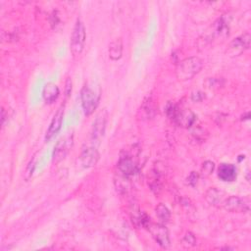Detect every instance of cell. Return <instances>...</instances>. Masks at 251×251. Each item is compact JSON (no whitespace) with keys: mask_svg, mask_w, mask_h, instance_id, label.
<instances>
[{"mask_svg":"<svg viewBox=\"0 0 251 251\" xmlns=\"http://www.w3.org/2000/svg\"><path fill=\"white\" fill-rule=\"evenodd\" d=\"M205 97V95L201 92V91H194L192 94H191V99L195 102H199L201 100H203V98Z\"/></svg>","mask_w":251,"mask_h":251,"instance_id":"cell-23","label":"cell"},{"mask_svg":"<svg viewBox=\"0 0 251 251\" xmlns=\"http://www.w3.org/2000/svg\"><path fill=\"white\" fill-rule=\"evenodd\" d=\"M249 46H250V34L248 32H245L240 36L234 38L229 43L226 52L229 54V56H238L244 50L248 49Z\"/></svg>","mask_w":251,"mask_h":251,"instance_id":"cell-10","label":"cell"},{"mask_svg":"<svg viewBox=\"0 0 251 251\" xmlns=\"http://www.w3.org/2000/svg\"><path fill=\"white\" fill-rule=\"evenodd\" d=\"M146 228L149 230L152 237L162 248L167 249L170 247L171 241L169 236V230L164 225L152 223L150 221L149 224L146 226Z\"/></svg>","mask_w":251,"mask_h":251,"instance_id":"cell-4","label":"cell"},{"mask_svg":"<svg viewBox=\"0 0 251 251\" xmlns=\"http://www.w3.org/2000/svg\"><path fill=\"white\" fill-rule=\"evenodd\" d=\"M198 178H199L198 173H196V172H191V173L189 174V176H187V178H186V182H187L189 185H191V186H195V184H196L197 181H198Z\"/></svg>","mask_w":251,"mask_h":251,"instance_id":"cell-21","label":"cell"},{"mask_svg":"<svg viewBox=\"0 0 251 251\" xmlns=\"http://www.w3.org/2000/svg\"><path fill=\"white\" fill-rule=\"evenodd\" d=\"M172 121L178 126L190 128L196 122V115L190 109H180L178 107Z\"/></svg>","mask_w":251,"mask_h":251,"instance_id":"cell-9","label":"cell"},{"mask_svg":"<svg viewBox=\"0 0 251 251\" xmlns=\"http://www.w3.org/2000/svg\"><path fill=\"white\" fill-rule=\"evenodd\" d=\"M71 92H72V80L70 78H67V80H66V89H65L66 96L67 97L70 96Z\"/></svg>","mask_w":251,"mask_h":251,"instance_id":"cell-25","label":"cell"},{"mask_svg":"<svg viewBox=\"0 0 251 251\" xmlns=\"http://www.w3.org/2000/svg\"><path fill=\"white\" fill-rule=\"evenodd\" d=\"M141 110L146 114L147 118H152L154 115V107H153V101L151 100V98H148L147 100L144 101Z\"/></svg>","mask_w":251,"mask_h":251,"instance_id":"cell-19","label":"cell"},{"mask_svg":"<svg viewBox=\"0 0 251 251\" xmlns=\"http://www.w3.org/2000/svg\"><path fill=\"white\" fill-rule=\"evenodd\" d=\"M80 164L83 168H91L95 166L99 160V152L94 145L85 146L82 148V151L79 156Z\"/></svg>","mask_w":251,"mask_h":251,"instance_id":"cell-11","label":"cell"},{"mask_svg":"<svg viewBox=\"0 0 251 251\" xmlns=\"http://www.w3.org/2000/svg\"><path fill=\"white\" fill-rule=\"evenodd\" d=\"M155 212H156V215H157V217L159 218V220L161 222L167 223L171 218L170 210L163 203H160V204L157 205V207L155 208Z\"/></svg>","mask_w":251,"mask_h":251,"instance_id":"cell-17","label":"cell"},{"mask_svg":"<svg viewBox=\"0 0 251 251\" xmlns=\"http://www.w3.org/2000/svg\"><path fill=\"white\" fill-rule=\"evenodd\" d=\"M85 38H86L85 27L82 22L79 19H77L73 29L71 43H70V50L74 57H77L81 54L84 48Z\"/></svg>","mask_w":251,"mask_h":251,"instance_id":"cell-2","label":"cell"},{"mask_svg":"<svg viewBox=\"0 0 251 251\" xmlns=\"http://www.w3.org/2000/svg\"><path fill=\"white\" fill-rule=\"evenodd\" d=\"M123 40L122 38H117L112 41L109 45V57L113 61L119 60L123 55Z\"/></svg>","mask_w":251,"mask_h":251,"instance_id":"cell-16","label":"cell"},{"mask_svg":"<svg viewBox=\"0 0 251 251\" xmlns=\"http://www.w3.org/2000/svg\"><path fill=\"white\" fill-rule=\"evenodd\" d=\"M59 23H60V21H59V17H58V15H57V12L54 11V12L52 13L51 17H50V24H51L52 27L55 28L56 25H59Z\"/></svg>","mask_w":251,"mask_h":251,"instance_id":"cell-22","label":"cell"},{"mask_svg":"<svg viewBox=\"0 0 251 251\" xmlns=\"http://www.w3.org/2000/svg\"><path fill=\"white\" fill-rule=\"evenodd\" d=\"M203 62L198 57H188L180 61L176 68V75L178 80L185 81L191 79L202 69Z\"/></svg>","mask_w":251,"mask_h":251,"instance_id":"cell-1","label":"cell"},{"mask_svg":"<svg viewBox=\"0 0 251 251\" xmlns=\"http://www.w3.org/2000/svg\"><path fill=\"white\" fill-rule=\"evenodd\" d=\"M237 176V170L234 165L223 163L219 166L218 169V176L223 181H233L235 180Z\"/></svg>","mask_w":251,"mask_h":251,"instance_id":"cell-14","label":"cell"},{"mask_svg":"<svg viewBox=\"0 0 251 251\" xmlns=\"http://www.w3.org/2000/svg\"><path fill=\"white\" fill-rule=\"evenodd\" d=\"M226 194L221 190L218 189L216 187H211L209 188L204 195L205 200L212 206H216V207H220L223 206V203L225 201V199L226 198Z\"/></svg>","mask_w":251,"mask_h":251,"instance_id":"cell-13","label":"cell"},{"mask_svg":"<svg viewBox=\"0 0 251 251\" xmlns=\"http://www.w3.org/2000/svg\"><path fill=\"white\" fill-rule=\"evenodd\" d=\"M63 117H64V105H61L60 108L57 110V112L55 113L49 127L46 131V135H45V140L49 141L51 140L61 129L62 126V123H63Z\"/></svg>","mask_w":251,"mask_h":251,"instance_id":"cell-12","label":"cell"},{"mask_svg":"<svg viewBox=\"0 0 251 251\" xmlns=\"http://www.w3.org/2000/svg\"><path fill=\"white\" fill-rule=\"evenodd\" d=\"M118 169L122 175L126 176H131L138 172L137 162L134 160L132 154L126 153L120 157L118 162Z\"/></svg>","mask_w":251,"mask_h":251,"instance_id":"cell-8","label":"cell"},{"mask_svg":"<svg viewBox=\"0 0 251 251\" xmlns=\"http://www.w3.org/2000/svg\"><path fill=\"white\" fill-rule=\"evenodd\" d=\"M194 136H195V138H200V137H202V138H204V129L202 128V127H200V126H198L197 128H195L194 130H192V132H191ZM205 139V138H204Z\"/></svg>","mask_w":251,"mask_h":251,"instance_id":"cell-24","label":"cell"},{"mask_svg":"<svg viewBox=\"0 0 251 251\" xmlns=\"http://www.w3.org/2000/svg\"><path fill=\"white\" fill-rule=\"evenodd\" d=\"M222 207H224V209L228 212L247 213L250 210V201L248 198L228 196L225 199Z\"/></svg>","mask_w":251,"mask_h":251,"instance_id":"cell-7","label":"cell"},{"mask_svg":"<svg viewBox=\"0 0 251 251\" xmlns=\"http://www.w3.org/2000/svg\"><path fill=\"white\" fill-rule=\"evenodd\" d=\"M215 169V164L212 161H206L203 163L202 168H201V173L203 176H210Z\"/></svg>","mask_w":251,"mask_h":251,"instance_id":"cell-20","label":"cell"},{"mask_svg":"<svg viewBox=\"0 0 251 251\" xmlns=\"http://www.w3.org/2000/svg\"><path fill=\"white\" fill-rule=\"evenodd\" d=\"M181 244L185 247V248H190L196 245V237L194 236L193 233L191 232H186L185 235L183 236L182 240H181Z\"/></svg>","mask_w":251,"mask_h":251,"instance_id":"cell-18","label":"cell"},{"mask_svg":"<svg viewBox=\"0 0 251 251\" xmlns=\"http://www.w3.org/2000/svg\"><path fill=\"white\" fill-rule=\"evenodd\" d=\"M60 94V90H59V87L54 84V83H47L44 88H43V92H42V96H43V99L46 103L48 104H51L53 102H55L58 98Z\"/></svg>","mask_w":251,"mask_h":251,"instance_id":"cell-15","label":"cell"},{"mask_svg":"<svg viewBox=\"0 0 251 251\" xmlns=\"http://www.w3.org/2000/svg\"><path fill=\"white\" fill-rule=\"evenodd\" d=\"M107 120H108V113L106 109H103L95 118L93 125H92V129H91V142L92 145L97 146L100 142V139L105 133L106 129V125H107Z\"/></svg>","mask_w":251,"mask_h":251,"instance_id":"cell-6","label":"cell"},{"mask_svg":"<svg viewBox=\"0 0 251 251\" xmlns=\"http://www.w3.org/2000/svg\"><path fill=\"white\" fill-rule=\"evenodd\" d=\"M8 116H6V112H5V109L2 108L1 109V124H2V126H4L5 125V120L7 119Z\"/></svg>","mask_w":251,"mask_h":251,"instance_id":"cell-26","label":"cell"},{"mask_svg":"<svg viewBox=\"0 0 251 251\" xmlns=\"http://www.w3.org/2000/svg\"><path fill=\"white\" fill-rule=\"evenodd\" d=\"M74 143V134L73 131L67 132L63 137H61L57 144L55 145L53 152V163L57 164L61 162L69 153Z\"/></svg>","mask_w":251,"mask_h":251,"instance_id":"cell-5","label":"cell"},{"mask_svg":"<svg viewBox=\"0 0 251 251\" xmlns=\"http://www.w3.org/2000/svg\"><path fill=\"white\" fill-rule=\"evenodd\" d=\"M81 107L85 116H90L97 108L99 103V94L89 86L84 85L80 91Z\"/></svg>","mask_w":251,"mask_h":251,"instance_id":"cell-3","label":"cell"}]
</instances>
